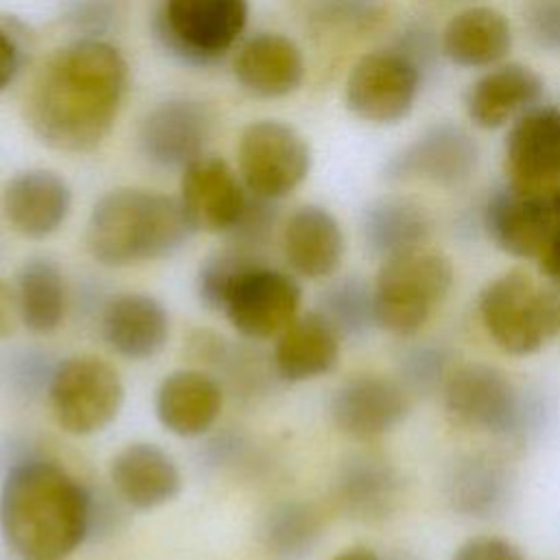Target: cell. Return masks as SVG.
Segmentation results:
<instances>
[{"label":"cell","mask_w":560,"mask_h":560,"mask_svg":"<svg viewBox=\"0 0 560 560\" xmlns=\"http://www.w3.org/2000/svg\"><path fill=\"white\" fill-rule=\"evenodd\" d=\"M488 238L514 258H536L560 234V186L494 190L481 214Z\"/></svg>","instance_id":"11"},{"label":"cell","mask_w":560,"mask_h":560,"mask_svg":"<svg viewBox=\"0 0 560 560\" xmlns=\"http://www.w3.org/2000/svg\"><path fill=\"white\" fill-rule=\"evenodd\" d=\"M455 280L446 254L429 245L381 260L372 282L376 328L392 337H416L446 302Z\"/></svg>","instance_id":"4"},{"label":"cell","mask_w":560,"mask_h":560,"mask_svg":"<svg viewBox=\"0 0 560 560\" xmlns=\"http://www.w3.org/2000/svg\"><path fill=\"white\" fill-rule=\"evenodd\" d=\"M402 499L398 468L378 453H354L337 470L332 501L339 512L363 523L385 521Z\"/></svg>","instance_id":"24"},{"label":"cell","mask_w":560,"mask_h":560,"mask_svg":"<svg viewBox=\"0 0 560 560\" xmlns=\"http://www.w3.org/2000/svg\"><path fill=\"white\" fill-rule=\"evenodd\" d=\"M477 140L455 122H435L398 149L383 168L387 182H424L442 188L466 184L479 166Z\"/></svg>","instance_id":"13"},{"label":"cell","mask_w":560,"mask_h":560,"mask_svg":"<svg viewBox=\"0 0 560 560\" xmlns=\"http://www.w3.org/2000/svg\"><path fill=\"white\" fill-rule=\"evenodd\" d=\"M328 560H383V558H381L374 549L357 545V547L341 549L339 553H335V556H332V558H328Z\"/></svg>","instance_id":"44"},{"label":"cell","mask_w":560,"mask_h":560,"mask_svg":"<svg viewBox=\"0 0 560 560\" xmlns=\"http://www.w3.org/2000/svg\"><path fill=\"white\" fill-rule=\"evenodd\" d=\"M0 210L18 236L44 241L66 225L72 212V188L50 168H26L7 179Z\"/></svg>","instance_id":"17"},{"label":"cell","mask_w":560,"mask_h":560,"mask_svg":"<svg viewBox=\"0 0 560 560\" xmlns=\"http://www.w3.org/2000/svg\"><path fill=\"white\" fill-rule=\"evenodd\" d=\"M317 311L337 328L341 339L361 337L374 322L372 284L359 276H343L319 293Z\"/></svg>","instance_id":"32"},{"label":"cell","mask_w":560,"mask_h":560,"mask_svg":"<svg viewBox=\"0 0 560 560\" xmlns=\"http://www.w3.org/2000/svg\"><path fill=\"white\" fill-rule=\"evenodd\" d=\"M212 109L192 96H171L153 105L140 120L136 142L140 155L158 168H184L206 153L212 138Z\"/></svg>","instance_id":"15"},{"label":"cell","mask_w":560,"mask_h":560,"mask_svg":"<svg viewBox=\"0 0 560 560\" xmlns=\"http://www.w3.org/2000/svg\"><path fill=\"white\" fill-rule=\"evenodd\" d=\"M451 350L442 343H413L409 346L398 361V378L409 389V394H433L440 392L446 376L453 370Z\"/></svg>","instance_id":"34"},{"label":"cell","mask_w":560,"mask_h":560,"mask_svg":"<svg viewBox=\"0 0 560 560\" xmlns=\"http://www.w3.org/2000/svg\"><path fill=\"white\" fill-rule=\"evenodd\" d=\"M195 234L177 197L120 186L101 195L85 221V249L107 269H125L173 256Z\"/></svg>","instance_id":"3"},{"label":"cell","mask_w":560,"mask_h":560,"mask_svg":"<svg viewBox=\"0 0 560 560\" xmlns=\"http://www.w3.org/2000/svg\"><path fill=\"white\" fill-rule=\"evenodd\" d=\"M44 396L55 424L66 435L92 438L120 416L125 383L109 361L83 352L52 365Z\"/></svg>","instance_id":"6"},{"label":"cell","mask_w":560,"mask_h":560,"mask_svg":"<svg viewBox=\"0 0 560 560\" xmlns=\"http://www.w3.org/2000/svg\"><path fill=\"white\" fill-rule=\"evenodd\" d=\"M422 68L398 48L363 55L346 79V107L372 125H394L409 116L422 85Z\"/></svg>","instance_id":"12"},{"label":"cell","mask_w":560,"mask_h":560,"mask_svg":"<svg viewBox=\"0 0 560 560\" xmlns=\"http://www.w3.org/2000/svg\"><path fill=\"white\" fill-rule=\"evenodd\" d=\"M22 66V48L11 31L0 26V92H4L18 77Z\"/></svg>","instance_id":"41"},{"label":"cell","mask_w":560,"mask_h":560,"mask_svg":"<svg viewBox=\"0 0 560 560\" xmlns=\"http://www.w3.org/2000/svg\"><path fill=\"white\" fill-rule=\"evenodd\" d=\"M512 492L508 464L492 453H468L453 462L444 479L448 505L468 518H492Z\"/></svg>","instance_id":"28"},{"label":"cell","mask_w":560,"mask_h":560,"mask_svg":"<svg viewBox=\"0 0 560 560\" xmlns=\"http://www.w3.org/2000/svg\"><path fill=\"white\" fill-rule=\"evenodd\" d=\"M479 322L505 354L527 357L560 335V291L512 269L492 278L477 298Z\"/></svg>","instance_id":"5"},{"label":"cell","mask_w":560,"mask_h":560,"mask_svg":"<svg viewBox=\"0 0 560 560\" xmlns=\"http://www.w3.org/2000/svg\"><path fill=\"white\" fill-rule=\"evenodd\" d=\"M18 326H20V313H18L13 282H7L0 278V339L11 337Z\"/></svg>","instance_id":"42"},{"label":"cell","mask_w":560,"mask_h":560,"mask_svg":"<svg viewBox=\"0 0 560 560\" xmlns=\"http://www.w3.org/2000/svg\"><path fill=\"white\" fill-rule=\"evenodd\" d=\"M440 2H457V0H440Z\"/></svg>","instance_id":"45"},{"label":"cell","mask_w":560,"mask_h":560,"mask_svg":"<svg viewBox=\"0 0 560 560\" xmlns=\"http://www.w3.org/2000/svg\"><path fill=\"white\" fill-rule=\"evenodd\" d=\"M503 166L508 184L560 186V107L538 103L510 125Z\"/></svg>","instance_id":"20"},{"label":"cell","mask_w":560,"mask_h":560,"mask_svg":"<svg viewBox=\"0 0 560 560\" xmlns=\"http://www.w3.org/2000/svg\"><path fill=\"white\" fill-rule=\"evenodd\" d=\"M451 560H525L521 549L501 536H472L462 542Z\"/></svg>","instance_id":"39"},{"label":"cell","mask_w":560,"mask_h":560,"mask_svg":"<svg viewBox=\"0 0 560 560\" xmlns=\"http://www.w3.org/2000/svg\"><path fill=\"white\" fill-rule=\"evenodd\" d=\"M278 228H282L278 201L249 195L241 219L225 234V243L267 256V249L273 243Z\"/></svg>","instance_id":"35"},{"label":"cell","mask_w":560,"mask_h":560,"mask_svg":"<svg viewBox=\"0 0 560 560\" xmlns=\"http://www.w3.org/2000/svg\"><path fill=\"white\" fill-rule=\"evenodd\" d=\"M440 392L448 420L459 429L510 440L525 433L529 422L525 396L497 365L481 361L455 365Z\"/></svg>","instance_id":"7"},{"label":"cell","mask_w":560,"mask_h":560,"mask_svg":"<svg viewBox=\"0 0 560 560\" xmlns=\"http://www.w3.org/2000/svg\"><path fill=\"white\" fill-rule=\"evenodd\" d=\"M112 20L114 9L109 0H77L68 13V22L81 33V37H101V33L109 28Z\"/></svg>","instance_id":"38"},{"label":"cell","mask_w":560,"mask_h":560,"mask_svg":"<svg viewBox=\"0 0 560 560\" xmlns=\"http://www.w3.org/2000/svg\"><path fill=\"white\" fill-rule=\"evenodd\" d=\"M442 55L462 68H492L512 48V26L508 18L486 4L457 11L440 35Z\"/></svg>","instance_id":"27"},{"label":"cell","mask_w":560,"mask_h":560,"mask_svg":"<svg viewBox=\"0 0 560 560\" xmlns=\"http://www.w3.org/2000/svg\"><path fill=\"white\" fill-rule=\"evenodd\" d=\"M267 258L265 254H256L236 245L225 243L223 249L212 252L197 269L195 293L199 302L214 313H221L225 295L234 282V278L254 260Z\"/></svg>","instance_id":"33"},{"label":"cell","mask_w":560,"mask_h":560,"mask_svg":"<svg viewBox=\"0 0 560 560\" xmlns=\"http://www.w3.org/2000/svg\"><path fill=\"white\" fill-rule=\"evenodd\" d=\"M94 516L92 492L55 459H18L0 481V538L18 560H68Z\"/></svg>","instance_id":"2"},{"label":"cell","mask_w":560,"mask_h":560,"mask_svg":"<svg viewBox=\"0 0 560 560\" xmlns=\"http://www.w3.org/2000/svg\"><path fill=\"white\" fill-rule=\"evenodd\" d=\"M322 534L324 514L317 505L287 501L267 514L260 540L273 560H302L315 549Z\"/></svg>","instance_id":"31"},{"label":"cell","mask_w":560,"mask_h":560,"mask_svg":"<svg viewBox=\"0 0 560 560\" xmlns=\"http://www.w3.org/2000/svg\"><path fill=\"white\" fill-rule=\"evenodd\" d=\"M532 42L549 52H560V0H532L525 9Z\"/></svg>","instance_id":"37"},{"label":"cell","mask_w":560,"mask_h":560,"mask_svg":"<svg viewBox=\"0 0 560 560\" xmlns=\"http://www.w3.org/2000/svg\"><path fill=\"white\" fill-rule=\"evenodd\" d=\"M538 265L549 284H553L560 291V234L538 256Z\"/></svg>","instance_id":"43"},{"label":"cell","mask_w":560,"mask_h":560,"mask_svg":"<svg viewBox=\"0 0 560 560\" xmlns=\"http://www.w3.org/2000/svg\"><path fill=\"white\" fill-rule=\"evenodd\" d=\"M20 326L35 337L57 332L70 308V287L61 267L46 258H26L13 278Z\"/></svg>","instance_id":"30"},{"label":"cell","mask_w":560,"mask_h":560,"mask_svg":"<svg viewBox=\"0 0 560 560\" xmlns=\"http://www.w3.org/2000/svg\"><path fill=\"white\" fill-rule=\"evenodd\" d=\"M411 409V394L400 378L354 374L339 383L328 400L332 427L352 442H374L394 431Z\"/></svg>","instance_id":"14"},{"label":"cell","mask_w":560,"mask_h":560,"mask_svg":"<svg viewBox=\"0 0 560 560\" xmlns=\"http://www.w3.org/2000/svg\"><path fill=\"white\" fill-rule=\"evenodd\" d=\"M306 74L302 48L282 33H254L234 57V79L256 98H284L300 90Z\"/></svg>","instance_id":"23"},{"label":"cell","mask_w":560,"mask_h":560,"mask_svg":"<svg viewBox=\"0 0 560 560\" xmlns=\"http://www.w3.org/2000/svg\"><path fill=\"white\" fill-rule=\"evenodd\" d=\"M98 330L116 357L136 363L151 361L171 339V313L151 293L122 291L103 302Z\"/></svg>","instance_id":"18"},{"label":"cell","mask_w":560,"mask_h":560,"mask_svg":"<svg viewBox=\"0 0 560 560\" xmlns=\"http://www.w3.org/2000/svg\"><path fill=\"white\" fill-rule=\"evenodd\" d=\"M249 192L223 158L203 153L182 168L177 201L192 232L228 234L241 219Z\"/></svg>","instance_id":"16"},{"label":"cell","mask_w":560,"mask_h":560,"mask_svg":"<svg viewBox=\"0 0 560 560\" xmlns=\"http://www.w3.org/2000/svg\"><path fill=\"white\" fill-rule=\"evenodd\" d=\"M431 232L433 221L429 210L409 197H378L361 214L363 245L378 260L424 247Z\"/></svg>","instance_id":"29"},{"label":"cell","mask_w":560,"mask_h":560,"mask_svg":"<svg viewBox=\"0 0 560 560\" xmlns=\"http://www.w3.org/2000/svg\"><path fill=\"white\" fill-rule=\"evenodd\" d=\"M311 147L291 125L273 118L249 122L236 144V171L249 195L280 201L311 173Z\"/></svg>","instance_id":"9"},{"label":"cell","mask_w":560,"mask_h":560,"mask_svg":"<svg viewBox=\"0 0 560 560\" xmlns=\"http://www.w3.org/2000/svg\"><path fill=\"white\" fill-rule=\"evenodd\" d=\"M308 18L328 28H372L385 9V0H302Z\"/></svg>","instance_id":"36"},{"label":"cell","mask_w":560,"mask_h":560,"mask_svg":"<svg viewBox=\"0 0 560 560\" xmlns=\"http://www.w3.org/2000/svg\"><path fill=\"white\" fill-rule=\"evenodd\" d=\"M225 402L221 381L201 368H177L164 374L153 392V413L160 427L182 440H195L214 429Z\"/></svg>","instance_id":"19"},{"label":"cell","mask_w":560,"mask_h":560,"mask_svg":"<svg viewBox=\"0 0 560 560\" xmlns=\"http://www.w3.org/2000/svg\"><path fill=\"white\" fill-rule=\"evenodd\" d=\"M300 308V278L258 258L234 278L221 313L245 341H273L302 313Z\"/></svg>","instance_id":"10"},{"label":"cell","mask_w":560,"mask_h":560,"mask_svg":"<svg viewBox=\"0 0 560 560\" xmlns=\"http://www.w3.org/2000/svg\"><path fill=\"white\" fill-rule=\"evenodd\" d=\"M129 90L125 55L101 37H77L57 48L35 74L24 118L39 142L63 153L98 149Z\"/></svg>","instance_id":"1"},{"label":"cell","mask_w":560,"mask_h":560,"mask_svg":"<svg viewBox=\"0 0 560 560\" xmlns=\"http://www.w3.org/2000/svg\"><path fill=\"white\" fill-rule=\"evenodd\" d=\"M114 494L131 510L151 512L173 503L182 492L175 457L155 442L136 440L118 448L107 466Z\"/></svg>","instance_id":"21"},{"label":"cell","mask_w":560,"mask_h":560,"mask_svg":"<svg viewBox=\"0 0 560 560\" xmlns=\"http://www.w3.org/2000/svg\"><path fill=\"white\" fill-rule=\"evenodd\" d=\"M542 79L525 63H497L475 79L464 94L468 120L479 129H499L536 107L542 98Z\"/></svg>","instance_id":"26"},{"label":"cell","mask_w":560,"mask_h":560,"mask_svg":"<svg viewBox=\"0 0 560 560\" xmlns=\"http://www.w3.org/2000/svg\"><path fill=\"white\" fill-rule=\"evenodd\" d=\"M341 354V335L315 308L300 313L276 339L269 354L273 376L295 385L332 372Z\"/></svg>","instance_id":"25"},{"label":"cell","mask_w":560,"mask_h":560,"mask_svg":"<svg viewBox=\"0 0 560 560\" xmlns=\"http://www.w3.org/2000/svg\"><path fill=\"white\" fill-rule=\"evenodd\" d=\"M287 269L304 280L332 278L343 260L346 236L337 217L317 203L295 208L280 228Z\"/></svg>","instance_id":"22"},{"label":"cell","mask_w":560,"mask_h":560,"mask_svg":"<svg viewBox=\"0 0 560 560\" xmlns=\"http://www.w3.org/2000/svg\"><path fill=\"white\" fill-rule=\"evenodd\" d=\"M247 20L249 0H160L153 31L182 63L210 66L236 46Z\"/></svg>","instance_id":"8"},{"label":"cell","mask_w":560,"mask_h":560,"mask_svg":"<svg viewBox=\"0 0 560 560\" xmlns=\"http://www.w3.org/2000/svg\"><path fill=\"white\" fill-rule=\"evenodd\" d=\"M392 46L398 48L400 52H405V55H407L411 61H416V63L422 68V72H424V68L429 66V61L438 55L440 42H438L435 33H433L429 26H424V24H411V26H407V28L400 33V37H398ZM440 52H442V48H440Z\"/></svg>","instance_id":"40"}]
</instances>
